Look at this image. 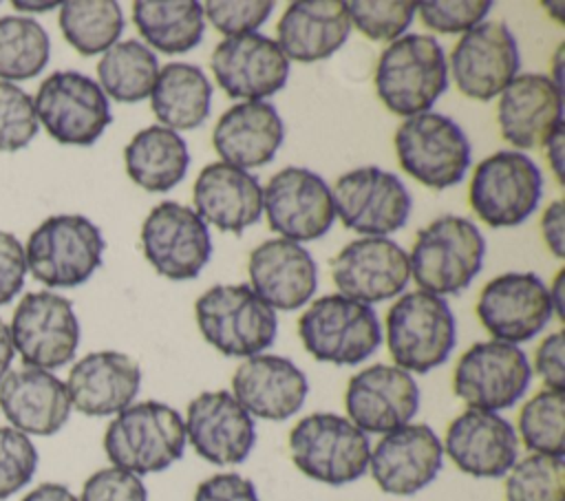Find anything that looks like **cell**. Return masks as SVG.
Wrapping results in <instances>:
<instances>
[{"mask_svg":"<svg viewBox=\"0 0 565 501\" xmlns=\"http://www.w3.org/2000/svg\"><path fill=\"white\" fill-rule=\"evenodd\" d=\"M344 406L362 433L386 435L411 424L419 408V386L395 364H371L349 380Z\"/></svg>","mask_w":565,"mask_h":501,"instance_id":"21","label":"cell"},{"mask_svg":"<svg viewBox=\"0 0 565 501\" xmlns=\"http://www.w3.org/2000/svg\"><path fill=\"white\" fill-rule=\"evenodd\" d=\"M486 241L479 227L455 214H446L422 227L408 254L411 276L422 291L459 294L481 271Z\"/></svg>","mask_w":565,"mask_h":501,"instance_id":"3","label":"cell"},{"mask_svg":"<svg viewBox=\"0 0 565 501\" xmlns=\"http://www.w3.org/2000/svg\"><path fill=\"white\" fill-rule=\"evenodd\" d=\"M497 121L510 146L519 150L539 148L563 124V90L547 75H516L501 93Z\"/></svg>","mask_w":565,"mask_h":501,"instance_id":"27","label":"cell"},{"mask_svg":"<svg viewBox=\"0 0 565 501\" xmlns=\"http://www.w3.org/2000/svg\"><path fill=\"white\" fill-rule=\"evenodd\" d=\"M349 33L351 22L342 0H298L278 20L276 44L287 60L309 64L331 57Z\"/></svg>","mask_w":565,"mask_h":501,"instance_id":"32","label":"cell"},{"mask_svg":"<svg viewBox=\"0 0 565 501\" xmlns=\"http://www.w3.org/2000/svg\"><path fill=\"white\" fill-rule=\"evenodd\" d=\"M444 466V446L426 424H406L386 433L371 450L369 468L386 494L411 497L424 490Z\"/></svg>","mask_w":565,"mask_h":501,"instance_id":"23","label":"cell"},{"mask_svg":"<svg viewBox=\"0 0 565 501\" xmlns=\"http://www.w3.org/2000/svg\"><path fill=\"white\" fill-rule=\"evenodd\" d=\"M263 210L269 230L287 241H316L335 221L331 188L313 170L289 166L263 188Z\"/></svg>","mask_w":565,"mask_h":501,"instance_id":"15","label":"cell"},{"mask_svg":"<svg viewBox=\"0 0 565 501\" xmlns=\"http://www.w3.org/2000/svg\"><path fill=\"white\" fill-rule=\"evenodd\" d=\"M141 247L148 263L170 280H190L207 265L212 238L199 214L177 201L150 210L141 225Z\"/></svg>","mask_w":565,"mask_h":501,"instance_id":"16","label":"cell"},{"mask_svg":"<svg viewBox=\"0 0 565 501\" xmlns=\"http://www.w3.org/2000/svg\"><path fill=\"white\" fill-rule=\"evenodd\" d=\"M9 331L13 349L33 369H60L75 358L79 347V320L73 302L53 291L24 294Z\"/></svg>","mask_w":565,"mask_h":501,"instance_id":"13","label":"cell"},{"mask_svg":"<svg viewBox=\"0 0 565 501\" xmlns=\"http://www.w3.org/2000/svg\"><path fill=\"white\" fill-rule=\"evenodd\" d=\"M185 439L214 466L243 463L256 441L254 417L230 391H203L185 413Z\"/></svg>","mask_w":565,"mask_h":501,"instance_id":"20","label":"cell"},{"mask_svg":"<svg viewBox=\"0 0 565 501\" xmlns=\"http://www.w3.org/2000/svg\"><path fill=\"white\" fill-rule=\"evenodd\" d=\"M541 232L547 249L556 256H565V207L563 201H552L541 218Z\"/></svg>","mask_w":565,"mask_h":501,"instance_id":"50","label":"cell"},{"mask_svg":"<svg viewBox=\"0 0 565 501\" xmlns=\"http://www.w3.org/2000/svg\"><path fill=\"white\" fill-rule=\"evenodd\" d=\"M505 501H565V461L552 455H527L505 475Z\"/></svg>","mask_w":565,"mask_h":501,"instance_id":"40","label":"cell"},{"mask_svg":"<svg viewBox=\"0 0 565 501\" xmlns=\"http://www.w3.org/2000/svg\"><path fill=\"white\" fill-rule=\"evenodd\" d=\"M490 0H459V2H417V13L426 29L437 33H466L481 24L490 13Z\"/></svg>","mask_w":565,"mask_h":501,"instance_id":"45","label":"cell"},{"mask_svg":"<svg viewBox=\"0 0 565 501\" xmlns=\"http://www.w3.org/2000/svg\"><path fill=\"white\" fill-rule=\"evenodd\" d=\"M128 177L148 192H168L183 181L190 152L183 137L166 126L139 130L124 148Z\"/></svg>","mask_w":565,"mask_h":501,"instance_id":"34","label":"cell"},{"mask_svg":"<svg viewBox=\"0 0 565 501\" xmlns=\"http://www.w3.org/2000/svg\"><path fill=\"white\" fill-rule=\"evenodd\" d=\"M565 395L563 391L543 388L534 393L519 413V435L527 450L536 455L563 457Z\"/></svg>","mask_w":565,"mask_h":501,"instance_id":"39","label":"cell"},{"mask_svg":"<svg viewBox=\"0 0 565 501\" xmlns=\"http://www.w3.org/2000/svg\"><path fill=\"white\" fill-rule=\"evenodd\" d=\"M35 117L64 146H90L113 121L108 97L95 79L77 71H55L33 97Z\"/></svg>","mask_w":565,"mask_h":501,"instance_id":"11","label":"cell"},{"mask_svg":"<svg viewBox=\"0 0 565 501\" xmlns=\"http://www.w3.org/2000/svg\"><path fill=\"white\" fill-rule=\"evenodd\" d=\"M543 7H545V9L550 11V15H554L558 22H563V20H565V18H563V13L558 11V9H563V4H561V2H545Z\"/></svg>","mask_w":565,"mask_h":501,"instance_id":"57","label":"cell"},{"mask_svg":"<svg viewBox=\"0 0 565 501\" xmlns=\"http://www.w3.org/2000/svg\"><path fill=\"white\" fill-rule=\"evenodd\" d=\"M183 417L163 402L130 404L113 417L104 433V452L115 468L150 475L170 468L183 457Z\"/></svg>","mask_w":565,"mask_h":501,"instance_id":"2","label":"cell"},{"mask_svg":"<svg viewBox=\"0 0 565 501\" xmlns=\"http://www.w3.org/2000/svg\"><path fill=\"white\" fill-rule=\"evenodd\" d=\"M532 382V364L523 349L501 340H486L472 344L461 353L452 388L468 408L503 411L514 406Z\"/></svg>","mask_w":565,"mask_h":501,"instance_id":"12","label":"cell"},{"mask_svg":"<svg viewBox=\"0 0 565 501\" xmlns=\"http://www.w3.org/2000/svg\"><path fill=\"white\" fill-rule=\"evenodd\" d=\"M285 139V126L269 102H241L225 110L212 132L218 157L241 170L269 163Z\"/></svg>","mask_w":565,"mask_h":501,"instance_id":"31","label":"cell"},{"mask_svg":"<svg viewBox=\"0 0 565 501\" xmlns=\"http://www.w3.org/2000/svg\"><path fill=\"white\" fill-rule=\"evenodd\" d=\"M457 342L448 302L428 291L404 294L386 313V347L395 366L428 373L444 364Z\"/></svg>","mask_w":565,"mask_h":501,"instance_id":"6","label":"cell"},{"mask_svg":"<svg viewBox=\"0 0 565 501\" xmlns=\"http://www.w3.org/2000/svg\"><path fill=\"white\" fill-rule=\"evenodd\" d=\"M132 20L141 38L161 53L174 55L194 49L203 38V7L196 0H137Z\"/></svg>","mask_w":565,"mask_h":501,"instance_id":"35","label":"cell"},{"mask_svg":"<svg viewBox=\"0 0 565 501\" xmlns=\"http://www.w3.org/2000/svg\"><path fill=\"white\" fill-rule=\"evenodd\" d=\"M399 166L433 190L457 185L470 166V141L457 121L441 113L406 117L395 130Z\"/></svg>","mask_w":565,"mask_h":501,"instance_id":"9","label":"cell"},{"mask_svg":"<svg viewBox=\"0 0 565 501\" xmlns=\"http://www.w3.org/2000/svg\"><path fill=\"white\" fill-rule=\"evenodd\" d=\"M157 73V55L139 40L115 42L97 62L99 88L104 95L126 104L150 97Z\"/></svg>","mask_w":565,"mask_h":501,"instance_id":"36","label":"cell"},{"mask_svg":"<svg viewBox=\"0 0 565 501\" xmlns=\"http://www.w3.org/2000/svg\"><path fill=\"white\" fill-rule=\"evenodd\" d=\"M563 139H565V126L563 124H558L554 130H552V135L545 139V157H547V163H550V168H552V172H554V177H556V181L563 185V148H565V143H563Z\"/></svg>","mask_w":565,"mask_h":501,"instance_id":"51","label":"cell"},{"mask_svg":"<svg viewBox=\"0 0 565 501\" xmlns=\"http://www.w3.org/2000/svg\"><path fill=\"white\" fill-rule=\"evenodd\" d=\"M294 466L313 481L344 486L369 470L371 441L349 417L311 413L289 433Z\"/></svg>","mask_w":565,"mask_h":501,"instance_id":"4","label":"cell"},{"mask_svg":"<svg viewBox=\"0 0 565 501\" xmlns=\"http://www.w3.org/2000/svg\"><path fill=\"white\" fill-rule=\"evenodd\" d=\"M13 7L15 9H20V11H35V13H42V11H49V9H55V7H60L57 2H13Z\"/></svg>","mask_w":565,"mask_h":501,"instance_id":"56","label":"cell"},{"mask_svg":"<svg viewBox=\"0 0 565 501\" xmlns=\"http://www.w3.org/2000/svg\"><path fill=\"white\" fill-rule=\"evenodd\" d=\"M212 73L232 99L263 102L276 95L289 77V60L276 40L247 33L225 38L212 53Z\"/></svg>","mask_w":565,"mask_h":501,"instance_id":"22","label":"cell"},{"mask_svg":"<svg viewBox=\"0 0 565 501\" xmlns=\"http://www.w3.org/2000/svg\"><path fill=\"white\" fill-rule=\"evenodd\" d=\"M333 285L340 296L373 305L402 294L411 280L408 254L386 236L351 241L331 260Z\"/></svg>","mask_w":565,"mask_h":501,"instance_id":"19","label":"cell"},{"mask_svg":"<svg viewBox=\"0 0 565 501\" xmlns=\"http://www.w3.org/2000/svg\"><path fill=\"white\" fill-rule=\"evenodd\" d=\"M124 11L115 0H71L60 4V29L79 55L106 53L124 31Z\"/></svg>","mask_w":565,"mask_h":501,"instance_id":"37","label":"cell"},{"mask_svg":"<svg viewBox=\"0 0 565 501\" xmlns=\"http://www.w3.org/2000/svg\"><path fill=\"white\" fill-rule=\"evenodd\" d=\"M20 501H79V499L66 486L46 481L33 488L31 492H26Z\"/></svg>","mask_w":565,"mask_h":501,"instance_id":"52","label":"cell"},{"mask_svg":"<svg viewBox=\"0 0 565 501\" xmlns=\"http://www.w3.org/2000/svg\"><path fill=\"white\" fill-rule=\"evenodd\" d=\"M0 408L24 435H55L71 415L66 384L44 369L24 366L0 380Z\"/></svg>","mask_w":565,"mask_h":501,"instance_id":"30","label":"cell"},{"mask_svg":"<svg viewBox=\"0 0 565 501\" xmlns=\"http://www.w3.org/2000/svg\"><path fill=\"white\" fill-rule=\"evenodd\" d=\"M192 501H260L254 483L238 472H218L199 483Z\"/></svg>","mask_w":565,"mask_h":501,"instance_id":"48","label":"cell"},{"mask_svg":"<svg viewBox=\"0 0 565 501\" xmlns=\"http://www.w3.org/2000/svg\"><path fill=\"white\" fill-rule=\"evenodd\" d=\"M547 285L532 271H510L486 283L477 318L492 340L519 344L543 331L552 318Z\"/></svg>","mask_w":565,"mask_h":501,"instance_id":"17","label":"cell"},{"mask_svg":"<svg viewBox=\"0 0 565 501\" xmlns=\"http://www.w3.org/2000/svg\"><path fill=\"white\" fill-rule=\"evenodd\" d=\"M448 88V64L433 35L408 33L393 40L380 55L375 90L382 104L399 115L428 113Z\"/></svg>","mask_w":565,"mask_h":501,"instance_id":"1","label":"cell"},{"mask_svg":"<svg viewBox=\"0 0 565 501\" xmlns=\"http://www.w3.org/2000/svg\"><path fill=\"white\" fill-rule=\"evenodd\" d=\"M309 393L307 375L282 355L245 358L232 375V395L252 415L282 422L296 415Z\"/></svg>","mask_w":565,"mask_h":501,"instance_id":"25","label":"cell"},{"mask_svg":"<svg viewBox=\"0 0 565 501\" xmlns=\"http://www.w3.org/2000/svg\"><path fill=\"white\" fill-rule=\"evenodd\" d=\"M203 15L210 24L227 38L256 33V29L271 15L274 2L271 0H245V2H221L207 0L201 4Z\"/></svg>","mask_w":565,"mask_h":501,"instance_id":"44","label":"cell"},{"mask_svg":"<svg viewBox=\"0 0 565 501\" xmlns=\"http://www.w3.org/2000/svg\"><path fill=\"white\" fill-rule=\"evenodd\" d=\"M51 55L49 33L26 15L0 18V79L22 82L42 73Z\"/></svg>","mask_w":565,"mask_h":501,"instance_id":"38","label":"cell"},{"mask_svg":"<svg viewBox=\"0 0 565 501\" xmlns=\"http://www.w3.org/2000/svg\"><path fill=\"white\" fill-rule=\"evenodd\" d=\"M26 276L24 247L15 234L0 230V307L20 294Z\"/></svg>","mask_w":565,"mask_h":501,"instance_id":"47","label":"cell"},{"mask_svg":"<svg viewBox=\"0 0 565 501\" xmlns=\"http://www.w3.org/2000/svg\"><path fill=\"white\" fill-rule=\"evenodd\" d=\"M13 355H15V349H13L9 324L0 318V380L9 373Z\"/></svg>","mask_w":565,"mask_h":501,"instance_id":"53","label":"cell"},{"mask_svg":"<svg viewBox=\"0 0 565 501\" xmlns=\"http://www.w3.org/2000/svg\"><path fill=\"white\" fill-rule=\"evenodd\" d=\"M141 388L139 364L119 351H95L79 358L66 380L71 406L88 417L117 415Z\"/></svg>","mask_w":565,"mask_h":501,"instance_id":"28","label":"cell"},{"mask_svg":"<svg viewBox=\"0 0 565 501\" xmlns=\"http://www.w3.org/2000/svg\"><path fill=\"white\" fill-rule=\"evenodd\" d=\"M38 135L33 97L11 82H0V152H18Z\"/></svg>","mask_w":565,"mask_h":501,"instance_id":"42","label":"cell"},{"mask_svg":"<svg viewBox=\"0 0 565 501\" xmlns=\"http://www.w3.org/2000/svg\"><path fill=\"white\" fill-rule=\"evenodd\" d=\"M79 501H148V490L141 477L110 466L84 481Z\"/></svg>","mask_w":565,"mask_h":501,"instance_id":"46","label":"cell"},{"mask_svg":"<svg viewBox=\"0 0 565 501\" xmlns=\"http://www.w3.org/2000/svg\"><path fill=\"white\" fill-rule=\"evenodd\" d=\"M541 192L539 166L525 152L499 150L477 163L468 199L475 214L490 227H514L536 210Z\"/></svg>","mask_w":565,"mask_h":501,"instance_id":"10","label":"cell"},{"mask_svg":"<svg viewBox=\"0 0 565 501\" xmlns=\"http://www.w3.org/2000/svg\"><path fill=\"white\" fill-rule=\"evenodd\" d=\"M550 291V300H552V309L556 311V316L563 320L565 318V302H563V294H565V269H558L554 276L552 287H547Z\"/></svg>","mask_w":565,"mask_h":501,"instance_id":"54","label":"cell"},{"mask_svg":"<svg viewBox=\"0 0 565 501\" xmlns=\"http://www.w3.org/2000/svg\"><path fill=\"white\" fill-rule=\"evenodd\" d=\"M194 212L221 232L243 234L260 221L263 188L254 174L225 161L207 163L192 188Z\"/></svg>","mask_w":565,"mask_h":501,"instance_id":"29","label":"cell"},{"mask_svg":"<svg viewBox=\"0 0 565 501\" xmlns=\"http://www.w3.org/2000/svg\"><path fill=\"white\" fill-rule=\"evenodd\" d=\"M519 46L503 22H481L466 31L450 53V73L461 95L494 99L519 73Z\"/></svg>","mask_w":565,"mask_h":501,"instance_id":"18","label":"cell"},{"mask_svg":"<svg viewBox=\"0 0 565 501\" xmlns=\"http://www.w3.org/2000/svg\"><path fill=\"white\" fill-rule=\"evenodd\" d=\"M298 333L318 362L338 366L364 362L382 342V327L373 307L340 294L313 300L298 320Z\"/></svg>","mask_w":565,"mask_h":501,"instance_id":"8","label":"cell"},{"mask_svg":"<svg viewBox=\"0 0 565 501\" xmlns=\"http://www.w3.org/2000/svg\"><path fill=\"white\" fill-rule=\"evenodd\" d=\"M349 22L366 38L393 42L411 26L417 2L411 0H353L344 2Z\"/></svg>","mask_w":565,"mask_h":501,"instance_id":"41","label":"cell"},{"mask_svg":"<svg viewBox=\"0 0 565 501\" xmlns=\"http://www.w3.org/2000/svg\"><path fill=\"white\" fill-rule=\"evenodd\" d=\"M565 338L563 331L550 333L534 351V371L543 380L545 388L565 391V366H563Z\"/></svg>","mask_w":565,"mask_h":501,"instance_id":"49","label":"cell"},{"mask_svg":"<svg viewBox=\"0 0 565 501\" xmlns=\"http://www.w3.org/2000/svg\"><path fill=\"white\" fill-rule=\"evenodd\" d=\"M563 51H565V44H558V51L554 53V62H552L554 75L550 77L561 90H563V73H561V66H563Z\"/></svg>","mask_w":565,"mask_h":501,"instance_id":"55","label":"cell"},{"mask_svg":"<svg viewBox=\"0 0 565 501\" xmlns=\"http://www.w3.org/2000/svg\"><path fill=\"white\" fill-rule=\"evenodd\" d=\"M441 446L461 472L494 479L508 475L516 463L519 437L499 413L466 408L448 424Z\"/></svg>","mask_w":565,"mask_h":501,"instance_id":"24","label":"cell"},{"mask_svg":"<svg viewBox=\"0 0 565 501\" xmlns=\"http://www.w3.org/2000/svg\"><path fill=\"white\" fill-rule=\"evenodd\" d=\"M106 241L82 214L44 218L26 241L24 258L31 276L46 287H77L102 265Z\"/></svg>","mask_w":565,"mask_h":501,"instance_id":"7","label":"cell"},{"mask_svg":"<svg viewBox=\"0 0 565 501\" xmlns=\"http://www.w3.org/2000/svg\"><path fill=\"white\" fill-rule=\"evenodd\" d=\"M38 450L29 435L0 426V499L22 490L35 475Z\"/></svg>","mask_w":565,"mask_h":501,"instance_id":"43","label":"cell"},{"mask_svg":"<svg viewBox=\"0 0 565 501\" xmlns=\"http://www.w3.org/2000/svg\"><path fill=\"white\" fill-rule=\"evenodd\" d=\"M249 287L271 309L294 311L318 289V265L296 241L269 238L256 245L247 263Z\"/></svg>","mask_w":565,"mask_h":501,"instance_id":"26","label":"cell"},{"mask_svg":"<svg viewBox=\"0 0 565 501\" xmlns=\"http://www.w3.org/2000/svg\"><path fill=\"white\" fill-rule=\"evenodd\" d=\"M335 214L347 230L364 236H388L411 214V194L402 179L377 166L355 168L331 188Z\"/></svg>","mask_w":565,"mask_h":501,"instance_id":"14","label":"cell"},{"mask_svg":"<svg viewBox=\"0 0 565 501\" xmlns=\"http://www.w3.org/2000/svg\"><path fill=\"white\" fill-rule=\"evenodd\" d=\"M150 106L170 130L199 128L212 108V84L205 73L188 62H168L159 68Z\"/></svg>","mask_w":565,"mask_h":501,"instance_id":"33","label":"cell"},{"mask_svg":"<svg viewBox=\"0 0 565 501\" xmlns=\"http://www.w3.org/2000/svg\"><path fill=\"white\" fill-rule=\"evenodd\" d=\"M203 338L223 355L252 358L274 344L276 311L249 285H214L194 305Z\"/></svg>","mask_w":565,"mask_h":501,"instance_id":"5","label":"cell"}]
</instances>
